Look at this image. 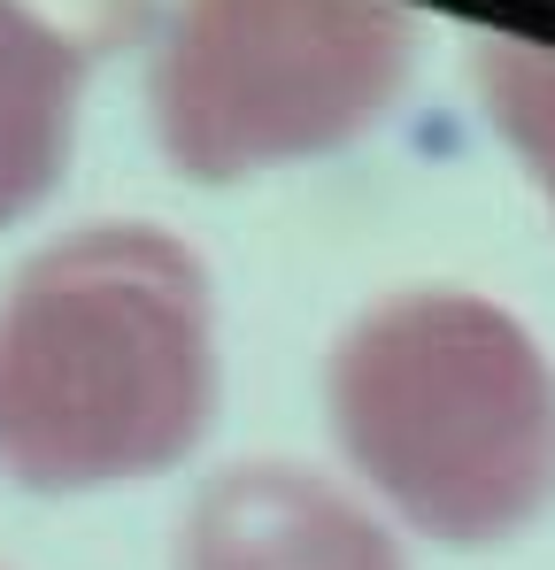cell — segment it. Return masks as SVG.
<instances>
[{
    "label": "cell",
    "mask_w": 555,
    "mask_h": 570,
    "mask_svg": "<svg viewBox=\"0 0 555 570\" xmlns=\"http://www.w3.org/2000/svg\"><path fill=\"white\" fill-rule=\"evenodd\" d=\"M417 16L401 0H178L155 39V139L193 186L340 155L401 100Z\"/></svg>",
    "instance_id": "cell-3"
},
{
    "label": "cell",
    "mask_w": 555,
    "mask_h": 570,
    "mask_svg": "<svg viewBox=\"0 0 555 570\" xmlns=\"http://www.w3.org/2000/svg\"><path fill=\"white\" fill-rule=\"evenodd\" d=\"M324 409L356 478L440 548H502L555 501V363L486 293L370 301L332 347Z\"/></svg>",
    "instance_id": "cell-2"
},
{
    "label": "cell",
    "mask_w": 555,
    "mask_h": 570,
    "mask_svg": "<svg viewBox=\"0 0 555 570\" xmlns=\"http://www.w3.org/2000/svg\"><path fill=\"white\" fill-rule=\"evenodd\" d=\"M470 78L486 124L517 147L533 186L555 200V55L533 39H470Z\"/></svg>",
    "instance_id": "cell-6"
},
{
    "label": "cell",
    "mask_w": 555,
    "mask_h": 570,
    "mask_svg": "<svg viewBox=\"0 0 555 570\" xmlns=\"http://www.w3.org/2000/svg\"><path fill=\"white\" fill-rule=\"evenodd\" d=\"M216 416L208 271L163 224H86L0 293V478L108 493L178 471Z\"/></svg>",
    "instance_id": "cell-1"
},
{
    "label": "cell",
    "mask_w": 555,
    "mask_h": 570,
    "mask_svg": "<svg viewBox=\"0 0 555 570\" xmlns=\"http://www.w3.org/2000/svg\"><path fill=\"white\" fill-rule=\"evenodd\" d=\"M147 23V0H0V232L70 170L86 78Z\"/></svg>",
    "instance_id": "cell-4"
},
{
    "label": "cell",
    "mask_w": 555,
    "mask_h": 570,
    "mask_svg": "<svg viewBox=\"0 0 555 570\" xmlns=\"http://www.w3.org/2000/svg\"><path fill=\"white\" fill-rule=\"evenodd\" d=\"M178 570H409L401 540L309 463H232L201 485Z\"/></svg>",
    "instance_id": "cell-5"
}]
</instances>
